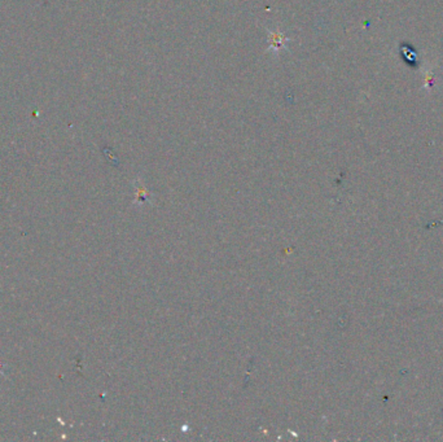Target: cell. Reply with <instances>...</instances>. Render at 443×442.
Returning <instances> with one entry per match:
<instances>
[{
  "label": "cell",
  "instance_id": "cell-1",
  "mask_svg": "<svg viewBox=\"0 0 443 442\" xmlns=\"http://www.w3.org/2000/svg\"><path fill=\"white\" fill-rule=\"evenodd\" d=\"M289 38L284 35V33L279 29L269 31V51L278 55L281 50H286V42Z\"/></svg>",
  "mask_w": 443,
  "mask_h": 442
}]
</instances>
